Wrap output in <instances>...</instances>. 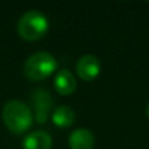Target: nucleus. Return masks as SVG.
<instances>
[{
  "label": "nucleus",
  "instance_id": "f257e3e1",
  "mask_svg": "<svg viewBox=\"0 0 149 149\" xmlns=\"http://www.w3.org/2000/svg\"><path fill=\"white\" fill-rule=\"evenodd\" d=\"M3 120L13 134H24L33 123V113L26 103L18 100H10L3 107Z\"/></svg>",
  "mask_w": 149,
  "mask_h": 149
},
{
  "label": "nucleus",
  "instance_id": "f03ea898",
  "mask_svg": "<svg viewBox=\"0 0 149 149\" xmlns=\"http://www.w3.org/2000/svg\"><path fill=\"white\" fill-rule=\"evenodd\" d=\"M49 26V20L43 13L37 9H30L26 10L20 17L17 24V31L22 39L33 42L46 36Z\"/></svg>",
  "mask_w": 149,
  "mask_h": 149
},
{
  "label": "nucleus",
  "instance_id": "7ed1b4c3",
  "mask_svg": "<svg viewBox=\"0 0 149 149\" xmlns=\"http://www.w3.org/2000/svg\"><path fill=\"white\" fill-rule=\"evenodd\" d=\"M56 59L47 51H38L30 55L24 64V73L31 81L47 79L56 70Z\"/></svg>",
  "mask_w": 149,
  "mask_h": 149
},
{
  "label": "nucleus",
  "instance_id": "20e7f679",
  "mask_svg": "<svg viewBox=\"0 0 149 149\" xmlns=\"http://www.w3.org/2000/svg\"><path fill=\"white\" fill-rule=\"evenodd\" d=\"M31 101H33L34 116H36L37 123H46L47 118H49L50 113L52 110V105H54V101H52L50 92L43 89V88L36 89L33 92V95H31Z\"/></svg>",
  "mask_w": 149,
  "mask_h": 149
},
{
  "label": "nucleus",
  "instance_id": "39448f33",
  "mask_svg": "<svg viewBox=\"0 0 149 149\" xmlns=\"http://www.w3.org/2000/svg\"><path fill=\"white\" fill-rule=\"evenodd\" d=\"M76 73L84 81H93L101 73V63L95 55H82L76 64Z\"/></svg>",
  "mask_w": 149,
  "mask_h": 149
},
{
  "label": "nucleus",
  "instance_id": "423d86ee",
  "mask_svg": "<svg viewBox=\"0 0 149 149\" xmlns=\"http://www.w3.org/2000/svg\"><path fill=\"white\" fill-rule=\"evenodd\" d=\"M54 86H55V90H56L59 94L70 95L76 90V86H77L76 77H74V74L71 72L70 70H67V68L60 70L54 79Z\"/></svg>",
  "mask_w": 149,
  "mask_h": 149
},
{
  "label": "nucleus",
  "instance_id": "0eeeda50",
  "mask_svg": "<svg viewBox=\"0 0 149 149\" xmlns=\"http://www.w3.org/2000/svg\"><path fill=\"white\" fill-rule=\"evenodd\" d=\"M68 144L71 149H93L95 144V137L89 130L77 128L70 135Z\"/></svg>",
  "mask_w": 149,
  "mask_h": 149
},
{
  "label": "nucleus",
  "instance_id": "6e6552de",
  "mask_svg": "<svg viewBox=\"0 0 149 149\" xmlns=\"http://www.w3.org/2000/svg\"><path fill=\"white\" fill-rule=\"evenodd\" d=\"M52 139L46 131H34L22 140L24 149H51Z\"/></svg>",
  "mask_w": 149,
  "mask_h": 149
},
{
  "label": "nucleus",
  "instance_id": "1a4fd4ad",
  "mask_svg": "<svg viewBox=\"0 0 149 149\" xmlns=\"http://www.w3.org/2000/svg\"><path fill=\"white\" fill-rule=\"evenodd\" d=\"M51 119L55 126L59 128H68L74 123L76 114L68 106H58L51 114Z\"/></svg>",
  "mask_w": 149,
  "mask_h": 149
},
{
  "label": "nucleus",
  "instance_id": "9d476101",
  "mask_svg": "<svg viewBox=\"0 0 149 149\" xmlns=\"http://www.w3.org/2000/svg\"><path fill=\"white\" fill-rule=\"evenodd\" d=\"M145 113H147V116H148V119H149V102H148V105H147V110H145Z\"/></svg>",
  "mask_w": 149,
  "mask_h": 149
}]
</instances>
